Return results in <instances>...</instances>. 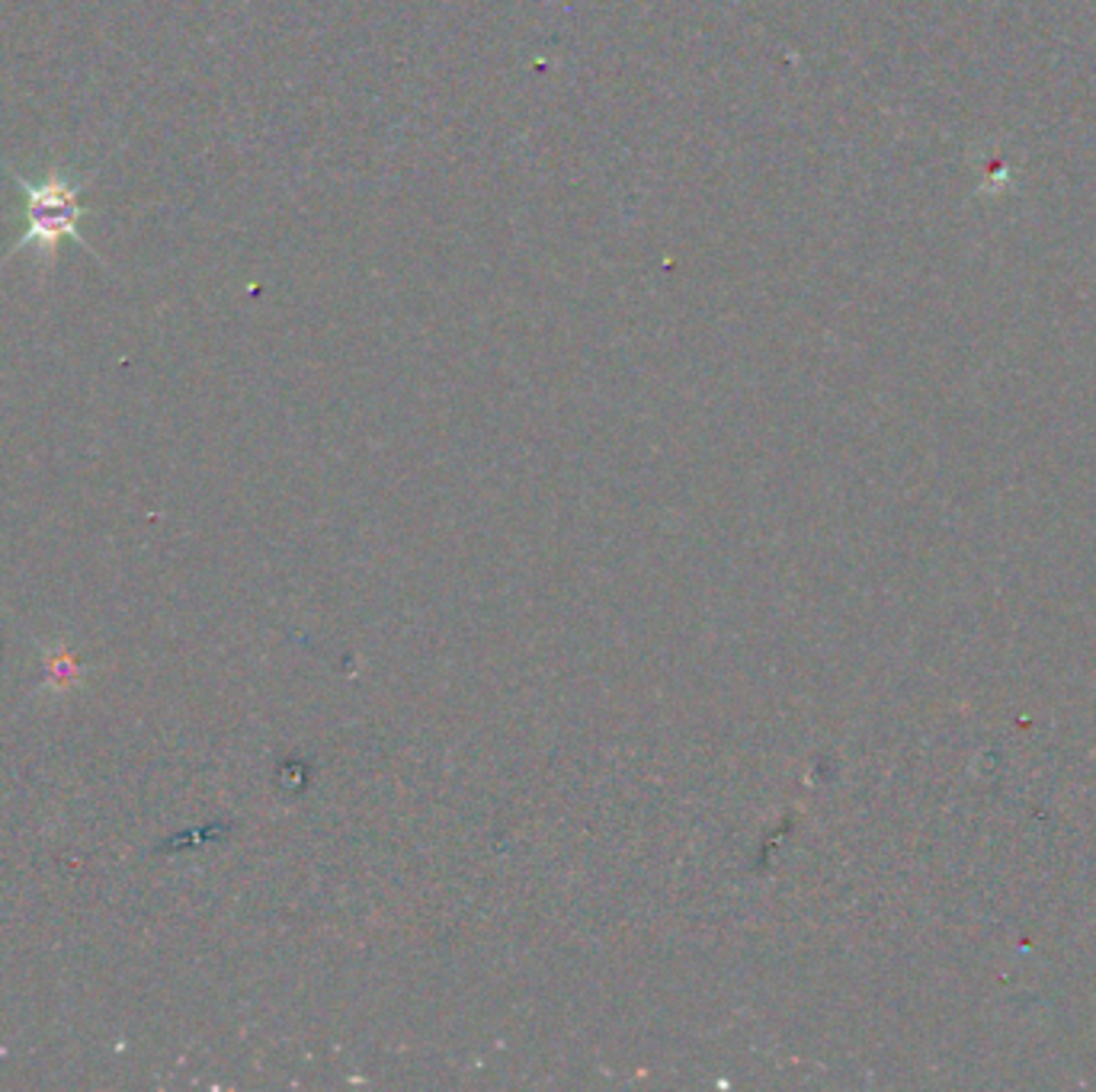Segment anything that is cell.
I'll return each mask as SVG.
<instances>
[{
  "label": "cell",
  "mask_w": 1096,
  "mask_h": 1092,
  "mask_svg": "<svg viewBox=\"0 0 1096 1092\" xmlns=\"http://www.w3.org/2000/svg\"><path fill=\"white\" fill-rule=\"evenodd\" d=\"M17 189L23 196V212H27V228L17 238L13 250L23 247H39L42 253H49L52 260L59 257V247L64 241H81L77 225L87 215L81 196H84V183L61 174V170H49L45 177L30 180V177H13Z\"/></svg>",
  "instance_id": "cell-1"
}]
</instances>
